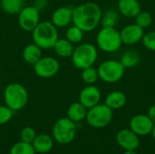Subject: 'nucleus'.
Here are the masks:
<instances>
[{"label": "nucleus", "mask_w": 155, "mask_h": 154, "mask_svg": "<svg viewBox=\"0 0 155 154\" xmlns=\"http://www.w3.org/2000/svg\"><path fill=\"white\" fill-rule=\"evenodd\" d=\"M102 9L94 2L83 3L73 9V25L84 32L94 31L101 23Z\"/></svg>", "instance_id": "f257e3e1"}, {"label": "nucleus", "mask_w": 155, "mask_h": 154, "mask_svg": "<svg viewBox=\"0 0 155 154\" xmlns=\"http://www.w3.org/2000/svg\"><path fill=\"white\" fill-rule=\"evenodd\" d=\"M58 38L57 27L51 21L40 22L32 31L33 43L44 50L53 49Z\"/></svg>", "instance_id": "f03ea898"}, {"label": "nucleus", "mask_w": 155, "mask_h": 154, "mask_svg": "<svg viewBox=\"0 0 155 154\" xmlns=\"http://www.w3.org/2000/svg\"><path fill=\"white\" fill-rule=\"evenodd\" d=\"M98 58L97 47L90 43H82L78 44L72 54L71 59L76 69L83 70L84 68L94 66Z\"/></svg>", "instance_id": "7ed1b4c3"}, {"label": "nucleus", "mask_w": 155, "mask_h": 154, "mask_svg": "<svg viewBox=\"0 0 155 154\" xmlns=\"http://www.w3.org/2000/svg\"><path fill=\"white\" fill-rule=\"evenodd\" d=\"M29 95L26 88L19 83H11L4 90V101L14 112L22 110L28 103Z\"/></svg>", "instance_id": "20e7f679"}, {"label": "nucleus", "mask_w": 155, "mask_h": 154, "mask_svg": "<svg viewBox=\"0 0 155 154\" xmlns=\"http://www.w3.org/2000/svg\"><path fill=\"white\" fill-rule=\"evenodd\" d=\"M96 44L105 53L118 51L123 44L120 31L115 27H102L96 35Z\"/></svg>", "instance_id": "39448f33"}, {"label": "nucleus", "mask_w": 155, "mask_h": 154, "mask_svg": "<svg viewBox=\"0 0 155 154\" xmlns=\"http://www.w3.org/2000/svg\"><path fill=\"white\" fill-rule=\"evenodd\" d=\"M113 110L105 103H98L87 110L85 120L93 128H104L113 120Z\"/></svg>", "instance_id": "423d86ee"}, {"label": "nucleus", "mask_w": 155, "mask_h": 154, "mask_svg": "<svg viewBox=\"0 0 155 154\" xmlns=\"http://www.w3.org/2000/svg\"><path fill=\"white\" fill-rule=\"evenodd\" d=\"M99 79L106 84H115L122 80L125 68L118 60H106L98 66Z\"/></svg>", "instance_id": "0eeeda50"}, {"label": "nucleus", "mask_w": 155, "mask_h": 154, "mask_svg": "<svg viewBox=\"0 0 155 154\" xmlns=\"http://www.w3.org/2000/svg\"><path fill=\"white\" fill-rule=\"evenodd\" d=\"M76 134L75 123L71 121L68 117L58 119L53 127V135L54 140L60 144L71 143Z\"/></svg>", "instance_id": "6e6552de"}, {"label": "nucleus", "mask_w": 155, "mask_h": 154, "mask_svg": "<svg viewBox=\"0 0 155 154\" xmlns=\"http://www.w3.org/2000/svg\"><path fill=\"white\" fill-rule=\"evenodd\" d=\"M17 15L18 25L25 32H32L40 23V11L35 5L24 6Z\"/></svg>", "instance_id": "1a4fd4ad"}, {"label": "nucleus", "mask_w": 155, "mask_h": 154, "mask_svg": "<svg viewBox=\"0 0 155 154\" xmlns=\"http://www.w3.org/2000/svg\"><path fill=\"white\" fill-rule=\"evenodd\" d=\"M33 68L35 74L38 77L48 79L58 74L60 70V64L54 57L44 56L33 65Z\"/></svg>", "instance_id": "9d476101"}, {"label": "nucleus", "mask_w": 155, "mask_h": 154, "mask_svg": "<svg viewBox=\"0 0 155 154\" xmlns=\"http://www.w3.org/2000/svg\"><path fill=\"white\" fill-rule=\"evenodd\" d=\"M129 126L138 136H145L152 133L154 123L147 114H136L130 120Z\"/></svg>", "instance_id": "9b49d317"}, {"label": "nucleus", "mask_w": 155, "mask_h": 154, "mask_svg": "<svg viewBox=\"0 0 155 154\" xmlns=\"http://www.w3.org/2000/svg\"><path fill=\"white\" fill-rule=\"evenodd\" d=\"M101 91L94 84L85 86L79 94V102L87 109H90L96 104L100 103L101 101Z\"/></svg>", "instance_id": "f8f14e48"}, {"label": "nucleus", "mask_w": 155, "mask_h": 154, "mask_svg": "<svg viewBox=\"0 0 155 154\" xmlns=\"http://www.w3.org/2000/svg\"><path fill=\"white\" fill-rule=\"evenodd\" d=\"M120 34L123 44L133 45L142 41L144 34V29H143L136 24H130L122 28V30L120 31Z\"/></svg>", "instance_id": "ddd939ff"}, {"label": "nucleus", "mask_w": 155, "mask_h": 154, "mask_svg": "<svg viewBox=\"0 0 155 154\" xmlns=\"http://www.w3.org/2000/svg\"><path fill=\"white\" fill-rule=\"evenodd\" d=\"M117 144L124 150H136L140 145L139 136L131 129H122L116 134Z\"/></svg>", "instance_id": "4468645a"}, {"label": "nucleus", "mask_w": 155, "mask_h": 154, "mask_svg": "<svg viewBox=\"0 0 155 154\" xmlns=\"http://www.w3.org/2000/svg\"><path fill=\"white\" fill-rule=\"evenodd\" d=\"M73 9L74 7L70 5L56 8L52 15L51 22L57 28H64L68 26L73 22Z\"/></svg>", "instance_id": "2eb2a0df"}, {"label": "nucleus", "mask_w": 155, "mask_h": 154, "mask_svg": "<svg viewBox=\"0 0 155 154\" xmlns=\"http://www.w3.org/2000/svg\"><path fill=\"white\" fill-rule=\"evenodd\" d=\"M117 8L119 13L127 18H134L142 11V6L138 0H119Z\"/></svg>", "instance_id": "dca6fc26"}, {"label": "nucleus", "mask_w": 155, "mask_h": 154, "mask_svg": "<svg viewBox=\"0 0 155 154\" xmlns=\"http://www.w3.org/2000/svg\"><path fill=\"white\" fill-rule=\"evenodd\" d=\"M32 145L35 151V152L38 153H47L49 152L54 146V141L48 134L41 133L36 135L34 142L32 143Z\"/></svg>", "instance_id": "f3484780"}, {"label": "nucleus", "mask_w": 155, "mask_h": 154, "mask_svg": "<svg viewBox=\"0 0 155 154\" xmlns=\"http://www.w3.org/2000/svg\"><path fill=\"white\" fill-rule=\"evenodd\" d=\"M42 50H43L42 48H40L38 45H36L34 43L25 45V47L22 52V56L24 61L28 64L34 65L39 59L43 57Z\"/></svg>", "instance_id": "a211bd4d"}, {"label": "nucleus", "mask_w": 155, "mask_h": 154, "mask_svg": "<svg viewBox=\"0 0 155 154\" xmlns=\"http://www.w3.org/2000/svg\"><path fill=\"white\" fill-rule=\"evenodd\" d=\"M127 102V97L124 93L121 91H113L105 98L104 103L114 110H119L123 108Z\"/></svg>", "instance_id": "6ab92c4d"}, {"label": "nucleus", "mask_w": 155, "mask_h": 154, "mask_svg": "<svg viewBox=\"0 0 155 154\" xmlns=\"http://www.w3.org/2000/svg\"><path fill=\"white\" fill-rule=\"evenodd\" d=\"M55 54L61 58H68L72 56L74 52V44L66 38H58L53 47Z\"/></svg>", "instance_id": "aec40b11"}, {"label": "nucleus", "mask_w": 155, "mask_h": 154, "mask_svg": "<svg viewBox=\"0 0 155 154\" xmlns=\"http://www.w3.org/2000/svg\"><path fill=\"white\" fill-rule=\"evenodd\" d=\"M87 108L84 107L80 102L72 103L67 110V117L74 123H79L85 119Z\"/></svg>", "instance_id": "412c9836"}, {"label": "nucleus", "mask_w": 155, "mask_h": 154, "mask_svg": "<svg viewBox=\"0 0 155 154\" xmlns=\"http://www.w3.org/2000/svg\"><path fill=\"white\" fill-rule=\"evenodd\" d=\"M119 61L121 62V64L124 65L125 69H131V68L135 67L140 63L141 55L138 51L130 49V50L125 51L122 54Z\"/></svg>", "instance_id": "4be33fe9"}, {"label": "nucleus", "mask_w": 155, "mask_h": 154, "mask_svg": "<svg viewBox=\"0 0 155 154\" xmlns=\"http://www.w3.org/2000/svg\"><path fill=\"white\" fill-rule=\"evenodd\" d=\"M24 5V0H0L2 10L8 15H18Z\"/></svg>", "instance_id": "5701e85b"}, {"label": "nucleus", "mask_w": 155, "mask_h": 154, "mask_svg": "<svg viewBox=\"0 0 155 154\" xmlns=\"http://www.w3.org/2000/svg\"><path fill=\"white\" fill-rule=\"evenodd\" d=\"M119 21V12L114 9H107L102 14L101 25L103 27H115Z\"/></svg>", "instance_id": "b1692460"}, {"label": "nucleus", "mask_w": 155, "mask_h": 154, "mask_svg": "<svg viewBox=\"0 0 155 154\" xmlns=\"http://www.w3.org/2000/svg\"><path fill=\"white\" fill-rule=\"evenodd\" d=\"M84 31L80 29L78 26L73 25L65 32V38L71 42L73 44H80L84 38Z\"/></svg>", "instance_id": "393cba45"}, {"label": "nucleus", "mask_w": 155, "mask_h": 154, "mask_svg": "<svg viewBox=\"0 0 155 154\" xmlns=\"http://www.w3.org/2000/svg\"><path fill=\"white\" fill-rule=\"evenodd\" d=\"M81 77H82L83 82L84 84H86L87 85L94 84L98 81V79H99L98 71L94 66H90V67L84 68V69L82 70Z\"/></svg>", "instance_id": "a878e982"}, {"label": "nucleus", "mask_w": 155, "mask_h": 154, "mask_svg": "<svg viewBox=\"0 0 155 154\" xmlns=\"http://www.w3.org/2000/svg\"><path fill=\"white\" fill-rule=\"evenodd\" d=\"M10 154H35V151L32 143H27L21 141L12 146Z\"/></svg>", "instance_id": "bb28decb"}, {"label": "nucleus", "mask_w": 155, "mask_h": 154, "mask_svg": "<svg viewBox=\"0 0 155 154\" xmlns=\"http://www.w3.org/2000/svg\"><path fill=\"white\" fill-rule=\"evenodd\" d=\"M135 24L143 29L148 28L153 23V16L147 11H141L135 17Z\"/></svg>", "instance_id": "cd10ccee"}, {"label": "nucleus", "mask_w": 155, "mask_h": 154, "mask_svg": "<svg viewBox=\"0 0 155 154\" xmlns=\"http://www.w3.org/2000/svg\"><path fill=\"white\" fill-rule=\"evenodd\" d=\"M142 42L146 49L155 52V31H151L144 34Z\"/></svg>", "instance_id": "c85d7f7f"}, {"label": "nucleus", "mask_w": 155, "mask_h": 154, "mask_svg": "<svg viewBox=\"0 0 155 154\" xmlns=\"http://www.w3.org/2000/svg\"><path fill=\"white\" fill-rule=\"evenodd\" d=\"M20 137L22 142L27 143H32L36 137V133L32 127H25L21 131Z\"/></svg>", "instance_id": "c756f323"}, {"label": "nucleus", "mask_w": 155, "mask_h": 154, "mask_svg": "<svg viewBox=\"0 0 155 154\" xmlns=\"http://www.w3.org/2000/svg\"><path fill=\"white\" fill-rule=\"evenodd\" d=\"M13 110L6 105H0V125L7 123L13 117Z\"/></svg>", "instance_id": "7c9ffc66"}, {"label": "nucleus", "mask_w": 155, "mask_h": 154, "mask_svg": "<svg viewBox=\"0 0 155 154\" xmlns=\"http://www.w3.org/2000/svg\"><path fill=\"white\" fill-rule=\"evenodd\" d=\"M47 4H48V0H35L34 5L40 11L41 9H45L47 6Z\"/></svg>", "instance_id": "2f4dec72"}, {"label": "nucleus", "mask_w": 155, "mask_h": 154, "mask_svg": "<svg viewBox=\"0 0 155 154\" xmlns=\"http://www.w3.org/2000/svg\"><path fill=\"white\" fill-rule=\"evenodd\" d=\"M147 115L149 116V118L153 121V123L155 124V104L152 105V106L149 108Z\"/></svg>", "instance_id": "473e14b6"}, {"label": "nucleus", "mask_w": 155, "mask_h": 154, "mask_svg": "<svg viewBox=\"0 0 155 154\" xmlns=\"http://www.w3.org/2000/svg\"><path fill=\"white\" fill-rule=\"evenodd\" d=\"M124 154H137L135 150H126Z\"/></svg>", "instance_id": "72a5a7b5"}, {"label": "nucleus", "mask_w": 155, "mask_h": 154, "mask_svg": "<svg viewBox=\"0 0 155 154\" xmlns=\"http://www.w3.org/2000/svg\"><path fill=\"white\" fill-rule=\"evenodd\" d=\"M152 136H153V138L154 139V141H155V124H154V126H153V131H152Z\"/></svg>", "instance_id": "f704fd0d"}]
</instances>
